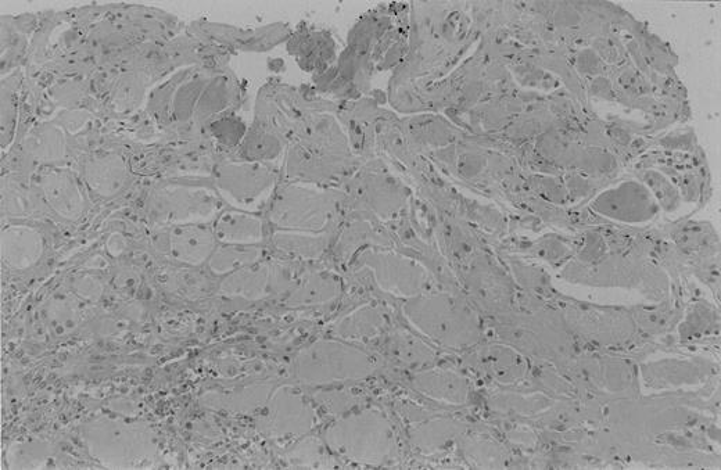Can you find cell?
Here are the masks:
<instances>
[{"mask_svg": "<svg viewBox=\"0 0 721 470\" xmlns=\"http://www.w3.org/2000/svg\"><path fill=\"white\" fill-rule=\"evenodd\" d=\"M269 390H271V387L267 385H256L227 391V393H218L217 397L208 394L206 404L218 409H228V411L247 414V412L256 411L258 408L263 409L269 396H271Z\"/></svg>", "mask_w": 721, "mask_h": 470, "instance_id": "12", "label": "cell"}, {"mask_svg": "<svg viewBox=\"0 0 721 470\" xmlns=\"http://www.w3.org/2000/svg\"><path fill=\"white\" fill-rule=\"evenodd\" d=\"M89 454L107 468H141L156 459V437L141 423L116 418L95 419L82 430Z\"/></svg>", "mask_w": 721, "mask_h": 470, "instance_id": "1", "label": "cell"}, {"mask_svg": "<svg viewBox=\"0 0 721 470\" xmlns=\"http://www.w3.org/2000/svg\"><path fill=\"white\" fill-rule=\"evenodd\" d=\"M218 238L231 243H253L261 238L260 221L243 214H227L217 226Z\"/></svg>", "mask_w": 721, "mask_h": 470, "instance_id": "13", "label": "cell"}, {"mask_svg": "<svg viewBox=\"0 0 721 470\" xmlns=\"http://www.w3.org/2000/svg\"><path fill=\"white\" fill-rule=\"evenodd\" d=\"M220 185L239 202H251L267 189L269 179L258 168H229L222 175Z\"/></svg>", "mask_w": 721, "mask_h": 470, "instance_id": "11", "label": "cell"}, {"mask_svg": "<svg viewBox=\"0 0 721 470\" xmlns=\"http://www.w3.org/2000/svg\"><path fill=\"white\" fill-rule=\"evenodd\" d=\"M75 293L85 300H98L103 292L102 283L92 276H84L74 283Z\"/></svg>", "mask_w": 721, "mask_h": 470, "instance_id": "23", "label": "cell"}, {"mask_svg": "<svg viewBox=\"0 0 721 470\" xmlns=\"http://www.w3.org/2000/svg\"><path fill=\"white\" fill-rule=\"evenodd\" d=\"M373 369L371 355L335 340H319L294 360V376L307 385L365 379Z\"/></svg>", "mask_w": 721, "mask_h": 470, "instance_id": "3", "label": "cell"}, {"mask_svg": "<svg viewBox=\"0 0 721 470\" xmlns=\"http://www.w3.org/2000/svg\"><path fill=\"white\" fill-rule=\"evenodd\" d=\"M326 444L340 457L383 465L394 457L396 441L382 412H350L325 432Z\"/></svg>", "mask_w": 721, "mask_h": 470, "instance_id": "2", "label": "cell"}, {"mask_svg": "<svg viewBox=\"0 0 721 470\" xmlns=\"http://www.w3.org/2000/svg\"><path fill=\"white\" fill-rule=\"evenodd\" d=\"M39 188L52 210L67 220H77L84 213V193L71 172L60 170L45 172L39 178Z\"/></svg>", "mask_w": 721, "mask_h": 470, "instance_id": "7", "label": "cell"}, {"mask_svg": "<svg viewBox=\"0 0 721 470\" xmlns=\"http://www.w3.org/2000/svg\"><path fill=\"white\" fill-rule=\"evenodd\" d=\"M156 246L179 263L199 265L213 253L214 236L197 224L172 225L157 233Z\"/></svg>", "mask_w": 721, "mask_h": 470, "instance_id": "6", "label": "cell"}, {"mask_svg": "<svg viewBox=\"0 0 721 470\" xmlns=\"http://www.w3.org/2000/svg\"><path fill=\"white\" fill-rule=\"evenodd\" d=\"M314 401L329 415L339 416L360 407L364 396L358 390H325L314 394Z\"/></svg>", "mask_w": 721, "mask_h": 470, "instance_id": "15", "label": "cell"}, {"mask_svg": "<svg viewBox=\"0 0 721 470\" xmlns=\"http://www.w3.org/2000/svg\"><path fill=\"white\" fill-rule=\"evenodd\" d=\"M385 328V319L382 315L375 312H362V314L354 315L343 321L337 326L336 335L343 340H351V342H361V340H371L378 337Z\"/></svg>", "mask_w": 721, "mask_h": 470, "instance_id": "14", "label": "cell"}, {"mask_svg": "<svg viewBox=\"0 0 721 470\" xmlns=\"http://www.w3.org/2000/svg\"><path fill=\"white\" fill-rule=\"evenodd\" d=\"M260 256V251L254 247L227 246L215 251L210 261V267L217 274L233 271V269L246 267Z\"/></svg>", "mask_w": 721, "mask_h": 470, "instance_id": "16", "label": "cell"}, {"mask_svg": "<svg viewBox=\"0 0 721 470\" xmlns=\"http://www.w3.org/2000/svg\"><path fill=\"white\" fill-rule=\"evenodd\" d=\"M317 422L314 404L300 390L282 386L271 393L261 409L258 426L265 436L285 441L311 432Z\"/></svg>", "mask_w": 721, "mask_h": 470, "instance_id": "4", "label": "cell"}, {"mask_svg": "<svg viewBox=\"0 0 721 470\" xmlns=\"http://www.w3.org/2000/svg\"><path fill=\"white\" fill-rule=\"evenodd\" d=\"M215 199L208 190L184 185H167L153 190L147 202L152 220L160 224L190 225L213 215Z\"/></svg>", "mask_w": 721, "mask_h": 470, "instance_id": "5", "label": "cell"}, {"mask_svg": "<svg viewBox=\"0 0 721 470\" xmlns=\"http://www.w3.org/2000/svg\"><path fill=\"white\" fill-rule=\"evenodd\" d=\"M160 283H163L165 289L171 290V292L182 294V296H195L200 292L199 281H197L196 275L190 274V272L178 271L172 272L167 278L161 279Z\"/></svg>", "mask_w": 721, "mask_h": 470, "instance_id": "21", "label": "cell"}, {"mask_svg": "<svg viewBox=\"0 0 721 470\" xmlns=\"http://www.w3.org/2000/svg\"><path fill=\"white\" fill-rule=\"evenodd\" d=\"M322 200L307 190L289 189L275 208V220L288 226H311L321 218Z\"/></svg>", "mask_w": 721, "mask_h": 470, "instance_id": "9", "label": "cell"}, {"mask_svg": "<svg viewBox=\"0 0 721 470\" xmlns=\"http://www.w3.org/2000/svg\"><path fill=\"white\" fill-rule=\"evenodd\" d=\"M5 204L7 208H10L14 206L17 202H19V206H17L16 211H14L13 215H27L28 213H31L32 208H34V199H32V196L30 193L27 192V190L21 189V186H13V188H7V192L5 190Z\"/></svg>", "mask_w": 721, "mask_h": 470, "instance_id": "22", "label": "cell"}, {"mask_svg": "<svg viewBox=\"0 0 721 470\" xmlns=\"http://www.w3.org/2000/svg\"><path fill=\"white\" fill-rule=\"evenodd\" d=\"M288 457L296 466H319L324 461V446L314 440H303L289 450Z\"/></svg>", "mask_w": 721, "mask_h": 470, "instance_id": "20", "label": "cell"}, {"mask_svg": "<svg viewBox=\"0 0 721 470\" xmlns=\"http://www.w3.org/2000/svg\"><path fill=\"white\" fill-rule=\"evenodd\" d=\"M46 321L57 335H66L78 324V314L68 300H53L45 312Z\"/></svg>", "mask_w": 721, "mask_h": 470, "instance_id": "19", "label": "cell"}, {"mask_svg": "<svg viewBox=\"0 0 721 470\" xmlns=\"http://www.w3.org/2000/svg\"><path fill=\"white\" fill-rule=\"evenodd\" d=\"M42 251L43 240L35 229L12 226L3 232L2 256L10 267L30 268L41 258Z\"/></svg>", "mask_w": 721, "mask_h": 470, "instance_id": "8", "label": "cell"}, {"mask_svg": "<svg viewBox=\"0 0 721 470\" xmlns=\"http://www.w3.org/2000/svg\"><path fill=\"white\" fill-rule=\"evenodd\" d=\"M52 450L43 443L14 444L9 451V462L12 468H41L49 464Z\"/></svg>", "mask_w": 721, "mask_h": 470, "instance_id": "17", "label": "cell"}, {"mask_svg": "<svg viewBox=\"0 0 721 470\" xmlns=\"http://www.w3.org/2000/svg\"><path fill=\"white\" fill-rule=\"evenodd\" d=\"M268 278L267 268H258L249 274L243 272L225 283L224 290L229 294H243L246 297L263 296L268 293Z\"/></svg>", "mask_w": 721, "mask_h": 470, "instance_id": "18", "label": "cell"}, {"mask_svg": "<svg viewBox=\"0 0 721 470\" xmlns=\"http://www.w3.org/2000/svg\"><path fill=\"white\" fill-rule=\"evenodd\" d=\"M127 178V165L118 156L96 157L85 167L86 184L99 196L116 195L124 188Z\"/></svg>", "mask_w": 721, "mask_h": 470, "instance_id": "10", "label": "cell"}]
</instances>
